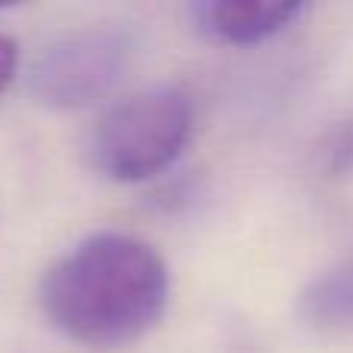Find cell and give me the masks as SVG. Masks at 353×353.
<instances>
[{"instance_id": "obj_4", "label": "cell", "mask_w": 353, "mask_h": 353, "mask_svg": "<svg viewBox=\"0 0 353 353\" xmlns=\"http://www.w3.org/2000/svg\"><path fill=\"white\" fill-rule=\"evenodd\" d=\"M301 3L282 0H211L192 10L195 28L220 43H261L285 31L301 16Z\"/></svg>"}, {"instance_id": "obj_3", "label": "cell", "mask_w": 353, "mask_h": 353, "mask_svg": "<svg viewBox=\"0 0 353 353\" xmlns=\"http://www.w3.org/2000/svg\"><path fill=\"white\" fill-rule=\"evenodd\" d=\"M128 41L118 31L90 28L62 34L37 56L31 90L56 109H78L105 97L128 65Z\"/></svg>"}, {"instance_id": "obj_2", "label": "cell", "mask_w": 353, "mask_h": 353, "mask_svg": "<svg viewBox=\"0 0 353 353\" xmlns=\"http://www.w3.org/2000/svg\"><path fill=\"white\" fill-rule=\"evenodd\" d=\"M192 137V103L176 87H146L103 112L87 143L99 174L118 183L159 176Z\"/></svg>"}, {"instance_id": "obj_5", "label": "cell", "mask_w": 353, "mask_h": 353, "mask_svg": "<svg viewBox=\"0 0 353 353\" xmlns=\"http://www.w3.org/2000/svg\"><path fill=\"white\" fill-rule=\"evenodd\" d=\"M16 65H19V47H16V41H10L6 34H0V93L10 87L12 74H16Z\"/></svg>"}, {"instance_id": "obj_1", "label": "cell", "mask_w": 353, "mask_h": 353, "mask_svg": "<svg viewBox=\"0 0 353 353\" xmlns=\"http://www.w3.org/2000/svg\"><path fill=\"white\" fill-rule=\"evenodd\" d=\"M168 285V267L152 245L124 232H99L43 276L41 304L74 344L112 350L159 323Z\"/></svg>"}]
</instances>
